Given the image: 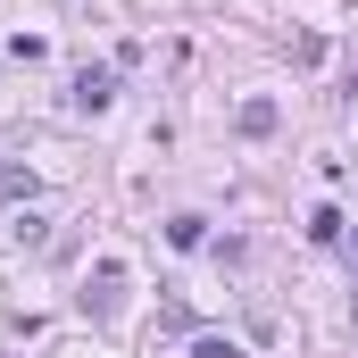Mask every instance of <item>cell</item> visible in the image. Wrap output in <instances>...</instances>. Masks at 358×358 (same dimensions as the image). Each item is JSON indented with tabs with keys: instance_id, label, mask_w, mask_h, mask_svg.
<instances>
[{
	"instance_id": "8",
	"label": "cell",
	"mask_w": 358,
	"mask_h": 358,
	"mask_svg": "<svg viewBox=\"0 0 358 358\" xmlns=\"http://www.w3.org/2000/svg\"><path fill=\"white\" fill-rule=\"evenodd\" d=\"M342 250H350V267H358V225H350V234H342Z\"/></svg>"
},
{
	"instance_id": "6",
	"label": "cell",
	"mask_w": 358,
	"mask_h": 358,
	"mask_svg": "<svg viewBox=\"0 0 358 358\" xmlns=\"http://www.w3.org/2000/svg\"><path fill=\"white\" fill-rule=\"evenodd\" d=\"M192 358H242V350H234L225 334H200V342H192Z\"/></svg>"
},
{
	"instance_id": "7",
	"label": "cell",
	"mask_w": 358,
	"mask_h": 358,
	"mask_svg": "<svg viewBox=\"0 0 358 358\" xmlns=\"http://www.w3.org/2000/svg\"><path fill=\"white\" fill-rule=\"evenodd\" d=\"M0 200H34V176H17V167H8V176H0Z\"/></svg>"
},
{
	"instance_id": "3",
	"label": "cell",
	"mask_w": 358,
	"mask_h": 358,
	"mask_svg": "<svg viewBox=\"0 0 358 358\" xmlns=\"http://www.w3.org/2000/svg\"><path fill=\"white\" fill-rule=\"evenodd\" d=\"M342 234H350L342 208H308V242H342Z\"/></svg>"
},
{
	"instance_id": "5",
	"label": "cell",
	"mask_w": 358,
	"mask_h": 358,
	"mask_svg": "<svg viewBox=\"0 0 358 358\" xmlns=\"http://www.w3.org/2000/svg\"><path fill=\"white\" fill-rule=\"evenodd\" d=\"M167 242H176V250H200V242H208V217H176Z\"/></svg>"
},
{
	"instance_id": "2",
	"label": "cell",
	"mask_w": 358,
	"mask_h": 358,
	"mask_svg": "<svg viewBox=\"0 0 358 358\" xmlns=\"http://www.w3.org/2000/svg\"><path fill=\"white\" fill-rule=\"evenodd\" d=\"M108 100H117V76H100V67H84V76H76V108H84V117H100Z\"/></svg>"
},
{
	"instance_id": "1",
	"label": "cell",
	"mask_w": 358,
	"mask_h": 358,
	"mask_svg": "<svg viewBox=\"0 0 358 358\" xmlns=\"http://www.w3.org/2000/svg\"><path fill=\"white\" fill-rule=\"evenodd\" d=\"M117 308H125V267H117V259H100L92 283H84V317H92V325H108Z\"/></svg>"
},
{
	"instance_id": "4",
	"label": "cell",
	"mask_w": 358,
	"mask_h": 358,
	"mask_svg": "<svg viewBox=\"0 0 358 358\" xmlns=\"http://www.w3.org/2000/svg\"><path fill=\"white\" fill-rule=\"evenodd\" d=\"M242 134H250V142L275 134V100H242Z\"/></svg>"
}]
</instances>
